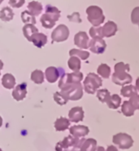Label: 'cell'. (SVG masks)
<instances>
[{
  "label": "cell",
  "instance_id": "cell-37",
  "mask_svg": "<svg viewBox=\"0 0 139 151\" xmlns=\"http://www.w3.org/2000/svg\"><path fill=\"white\" fill-rule=\"evenodd\" d=\"M129 103L132 105V106L136 109H139V94L133 96L129 99Z\"/></svg>",
  "mask_w": 139,
  "mask_h": 151
},
{
  "label": "cell",
  "instance_id": "cell-8",
  "mask_svg": "<svg viewBox=\"0 0 139 151\" xmlns=\"http://www.w3.org/2000/svg\"><path fill=\"white\" fill-rule=\"evenodd\" d=\"M69 36V29L65 25H59L51 33L52 42H61L68 39Z\"/></svg>",
  "mask_w": 139,
  "mask_h": 151
},
{
  "label": "cell",
  "instance_id": "cell-44",
  "mask_svg": "<svg viewBox=\"0 0 139 151\" xmlns=\"http://www.w3.org/2000/svg\"><path fill=\"white\" fill-rule=\"evenodd\" d=\"M2 125H3V119H2V117L0 116V127H2Z\"/></svg>",
  "mask_w": 139,
  "mask_h": 151
},
{
  "label": "cell",
  "instance_id": "cell-38",
  "mask_svg": "<svg viewBox=\"0 0 139 151\" xmlns=\"http://www.w3.org/2000/svg\"><path fill=\"white\" fill-rule=\"evenodd\" d=\"M25 3V0H9V4L11 7L19 8L21 7Z\"/></svg>",
  "mask_w": 139,
  "mask_h": 151
},
{
  "label": "cell",
  "instance_id": "cell-22",
  "mask_svg": "<svg viewBox=\"0 0 139 151\" xmlns=\"http://www.w3.org/2000/svg\"><path fill=\"white\" fill-rule=\"evenodd\" d=\"M14 17V12L11 8L4 7L0 11V19L3 21H10Z\"/></svg>",
  "mask_w": 139,
  "mask_h": 151
},
{
  "label": "cell",
  "instance_id": "cell-31",
  "mask_svg": "<svg viewBox=\"0 0 139 151\" xmlns=\"http://www.w3.org/2000/svg\"><path fill=\"white\" fill-rule=\"evenodd\" d=\"M21 20L24 24H32V25L36 24L35 17L33 14H31L29 11H24L21 13Z\"/></svg>",
  "mask_w": 139,
  "mask_h": 151
},
{
  "label": "cell",
  "instance_id": "cell-4",
  "mask_svg": "<svg viewBox=\"0 0 139 151\" xmlns=\"http://www.w3.org/2000/svg\"><path fill=\"white\" fill-rule=\"evenodd\" d=\"M103 81L98 75L94 73H89L84 81V89L89 94H94L95 91L103 85Z\"/></svg>",
  "mask_w": 139,
  "mask_h": 151
},
{
  "label": "cell",
  "instance_id": "cell-14",
  "mask_svg": "<svg viewBox=\"0 0 139 151\" xmlns=\"http://www.w3.org/2000/svg\"><path fill=\"white\" fill-rule=\"evenodd\" d=\"M102 30H103V37L110 38L115 35L117 31V25L115 22L109 21L102 27Z\"/></svg>",
  "mask_w": 139,
  "mask_h": 151
},
{
  "label": "cell",
  "instance_id": "cell-29",
  "mask_svg": "<svg viewBox=\"0 0 139 151\" xmlns=\"http://www.w3.org/2000/svg\"><path fill=\"white\" fill-rule=\"evenodd\" d=\"M97 72L98 74L100 75L102 78H108L111 74V68L107 64H101L98 67Z\"/></svg>",
  "mask_w": 139,
  "mask_h": 151
},
{
  "label": "cell",
  "instance_id": "cell-11",
  "mask_svg": "<svg viewBox=\"0 0 139 151\" xmlns=\"http://www.w3.org/2000/svg\"><path fill=\"white\" fill-rule=\"evenodd\" d=\"M27 94V83H22L21 84L17 85L12 91V96L13 98L20 101L25 98Z\"/></svg>",
  "mask_w": 139,
  "mask_h": 151
},
{
  "label": "cell",
  "instance_id": "cell-7",
  "mask_svg": "<svg viewBox=\"0 0 139 151\" xmlns=\"http://www.w3.org/2000/svg\"><path fill=\"white\" fill-rule=\"evenodd\" d=\"M82 79H83V74L81 73L80 71L73 72L70 74H63L59 82V88L61 89L67 84L81 83Z\"/></svg>",
  "mask_w": 139,
  "mask_h": 151
},
{
  "label": "cell",
  "instance_id": "cell-32",
  "mask_svg": "<svg viewBox=\"0 0 139 151\" xmlns=\"http://www.w3.org/2000/svg\"><path fill=\"white\" fill-rule=\"evenodd\" d=\"M69 55L71 56H77L81 60H86L90 56V52L86 51H82V50L78 49H71L69 51Z\"/></svg>",
  "mask_w": 139,
  "mask_h": 151
},
{
  "label": "cell",
  "instance_id": "cell-24",
  "mask_svg": "<svg viewBox=\"0 0 139 151\" xmlns=\"http://www.w3.org/2000/svg\"><path fill=\"white\" fill-rule=\"evenodd\" d=\"M120 102H121V98L120 97V96L117 94H114L111 96V97L106 103L108 104V106L110 109H116L120 106Z\"/></svg>",
  "mask_w": 139,
  "mask_h": 151
},
{
  "label": "cell",
  "instance_id": "cell-46",
  "mask_svg": "<svg viewBox=\"0 0 139 151\" xmlns=\"http://www.w3.org/2000/svg\"><path fill=\"white\" fill-rule=\"evenodd\" d=\"M0 151H3V150H2V149H1V148H0Z\"/></svg>",
  "mask_w": 139,
  "mask_h": 151
},
{
  "label": "cell",
  "instance_id": "cell-2",
  "mask_svg": "<svg viewBox=\"0 0 139 151\" xmlns=\"http://www.w3.org/2000/svg\"><path fill=\"white\" fill-rule=\"evenodd\" d=\"M86 139L83 137H74L73 136L66 137L62 141L56 144V151H80L81 147Z\"/></svg>",
  "mask_w": 139,
  "mask_h": 151
},
{
  "label": "cell",
  "instance_id": "cell-34",
  "mask_svg": "<svg viewBox=\"0 0 139 151\" xmlns=\"http://www.w3.org/2000/svg\"><path fill=\"white\" fill-rule=\"evenodd\" d=\"M90 35L93 38V39H95V38H100V39H103V30H102V27H91L90 29Z\"/></svg>",
  "mask_w": 139,
  "mask_h": 151
},
{
  "label": "cell",
  "instance_id": "cell-47",
  "mask_svg": "<svg viewBox=\"0 0 139 151\" xmlns=\"http://www.w3.org/2000/svg\"><path fill=\"white\" fill-rule=\"evenodd\" d=\"M138 25H139V24H138ZM138 27H139V25H138Z\"/></svg>",
  "mask_w": 139,
  "mask_h": 151
},
{
  "label": "cell",
  "instance_id": "cell-17",
  "mask_svg": "<svg viewBox=\"0 0 139 151\" xmlns=\"http://www.w3.org/2000/svg\"><path fill=\"white\" fill-rule=\"evenodd\" d=\"M70 126V120L66 118L60 117L55 122V128L57 132H63L67 130Z\"/></svg>",
  "mask_w": 139,
  "mask_h": 151
},
{
  "label": "cell",
  "instance_id": "cell-25",
  "mask_svg": "<svg viewBox=\"0 0 139 151\" xmlns=\"http://www.w3.org/2000/svg\"><path fill=\"white\" fill-rule=\"evenodd\" d=\"M40 21L42 23V26L46 29H51L52 27L55 26L56 22L54 19H52L46 13H44V14L42 15V17L40 19Z\"/></svg>",
  "mask_w": 139,
  "mask_h": 151
},
{
  "label": "cell",
  "instance_id": "cell-12",
  "mask_svg": "<svg viewBox=\"0 0 139 151\" xmlns=\"http://www.w3.org/2000/svg\"><path fill=\"white\" fill-rule=\"evenodd\" d=\"M68 118L70 122L78 123L82 121L84 119V111L81 107H73L69 110Z\"/></svg>",
  "mask_w": 139,
  "mask_h": 151
},
{
  "label": "cell",
  "instance_id": "cell-41",
  "mask_svg": "<svg viewBox=\"0 0 139 151\" xmlns=\"http://www.w3.org/2000/svg\"><path fill=\"white\" fill-rule=\"evenodd\" d=\"M136 88H137V90L138 91H139V77L137 78V80H136Z\"/></svg>",
  "mask_w": 139,
  "mask_h": 151
},
{
  "label": "cell",
  "instance_id": "cell-6",
  "mask_svg": "<svg viewBox=\"0 0 139 151\" xmlns=\"http://www.w3.org/2000/svg\"><path fill=\"white\" fill-rule=\"evenodd\" d=\"M112 141L121 150H128L133 145V140L131 136L126 133H118L113 136Z\"/></svg>",
  "mask_w": 139,
  "mask_h": 151
},
{
  "label": "cell",
  "instance_id": "cell-33",
  "mask_svg": "<svg viewBox=\"0 0 139 151\" xmlns=\"http://www.w3.org/2000/svg\"><path fill=\"white\" fill-rule=\"evenodd\" d=\"M97 97L101 102L106 103L109 100V98L111 97L110 91H108V89H100V90H98Z\"/></svg>",
  "mask_w": 139,
  "mask_h": 151
},
{
  "label": "cell",
  "instance_id": "cell-18",
  "mask_svg": "<svg viewBox=\"0 0 139 151\" xmlns=\"http://www.w3.org/2000/svg\"><path fill=\"white\" fill-rule=\"evenodd\" d=\"M42 9H43V7H42V4H40L39 2H37V1H32L28 4L29 12L31 14L34 15V17H37L41 14Z\"/></svg>",
  "mask_w": 139,
  "mask_h": 151
},
{
  "label": "cell",
  "instance_id": "cell-3",
  "mask_svg": "<svg viewBox=\"0 0 139 151\" xmlns=\"http://www.w3.org/2000/svg\"><path fill=\"white\" fill-rule=\"evenodd\" d=\"M60 93L68 101H78L83 96V88L81 83H70L65 85L63 88H61Z\"/></svg>",
  "mask_w": 139,
  "mask_h": 151
},
{
  "label": "cell",
  "instance_id": "cell-45",
  "mask_svg": "<svg viewBox=\"0 0 139 151\" xmlns=\"http://www.w3.org/2000/svg\"><path fill=\"white\" fill-rule=\"evenodd\" d=\"M3 1H4V0H0V4H2V3H3Z\"/></svg>",
  "mask_w": 139,
  "mask_h": 151
},
{
  "label": "cell",
  "instance_id": "cell-28",
  "mask_svg": "<svg viewBox=\"0 0 139 151\" xmlns=\"http://www.w3.org/2000/svg\"><path fill=\"white\" fill-rule=\"evenodd\" d=\"M134 111H135V109L133 107L129 101H125L123 102L121 106V112L123 113L124 115L126 117H131L134 114Z\"/></svg>",
  "mask_w": 139,
  "mask_h": 151
},
{
  "label": "cell",
  "instance_id": "cell-40",
  "mask_svg": "<svg viewBox=\"0 0 139 151\" xmlns=\"http://www.w3.org/2000/svg\"><path fill=\"white\" fill-rule=\"evenodd\" d=\"M106 151H118V150H117L116 147H115L114 145H110V146H108Z\"/></svg>",
  "mask_w": 139,
  "mask_h": 151
},
{
  "label": "cell",
  "instance_id": "cell-42",
  "mask_svg": "<svg viewBox=\"0 0 139 151\" xmlns=\"http://www.w3.org/2000/svg\"><path fill=\"white\" fill-rule=\"evenodd\" d=\"M96 151H106L105 150V149L103 146H98V147H97V149H96Z\"/></svg>",
  "mask_w": 139,
  "mask_h": 151
},
{
  "label": "cell",
  "instance_id": "cell-30",
  "mask_svg": "<svg viewBox=\"0 0 139 151\" xmlns=\"http://www.w3.org/2000/svg\"><path fill=\"white\" fill-rule=\"evenodd\" d=\"M31 80L36 84H41L44 82V74L42 70H35L31 74Z\"/></svg>",
  "mask_w": 139,
  "mask_h": 151
},
{
  "label": "cell",
  "instance_id": "cell-16",
  "mask_svg": "<svg viewBox=\"0 0 139 151\" xmlns=\"http://www.w3.org/2000/svg\"><path fill=\"white\" fill-rule=\"evenodd\" d=\"M34 45L36 46L37 47H42L43 46L46 45V43L47 42V37L42 33H35L34 35H33L31 38V41Z\"/></svg>",
  "mask_w": 139,
  "mask_h": 151
},
{
  "label": "cell",
  "instance_id": "cell-35",
  "mask_svg": "<svg viewBox=\"0 0 139 151\" xmlns=\"http://www.w3.org/2000/svg\"><path fill=\"white\" fill-rule=\"evenodd\" d=\"M54 100L59 106L66 105L68 102V100L60 93V91H56L54 93Z\"/></svg>",
  "mask_w": 139,
  "mask_h": 151
},
{
  "label": "cell",
  "instance_id": "cell-26",
  "mask_svg": "<svg viewBox=\"0 0 139 151\" xmlns=\"http://www.w3.org/2000/svg\"><path fill=\"white\" fill-rule=\"evenodd\" d=\"M68 65L70 70L74 72H78L81 70V60L77 56H71L68 61Z\"/></svg>",
  "mask_w": 139,
  "mask_h": 151
},
{
  "label": "cell",
  "instance_id": "cell-36",
  "mask_svg": "<svg viewBox=\"0 0 139 151\" xmlns=\"http://www.w3.org/2000/svg\"><path fill=\"white\" fill-rule=\"evenodd\" d=\"M131 21L133 24H139V7H135L131 13Z\"/></svg>",
  "mask_w": 139,
  "mask_h": 151
},
{
  "label": "cell",
  "instance_id": "cell-43",
  "mask_svg": "<svg viewBox=\"0 0 139 151\" xmlns=\"http://www.w3.org/2000/svg\"><path fill=\"white\" fill-rule=\"evenodd\" d=\"M4 68V63H3V61L0 60V74H1V70Z\"/></svg>",
  "mask_w": 139,
  "mask_h": 151
},
{
  "label": "cell",
  "instance_id": "cell-13",
  "mask_svg": "<svg viewBox=\"0 0 139 151\" xmlns=\"http://www.w3.org/2000/svg\"><path fill=\"white\" fill-rule=\"evenodd\" d=\"M69 132L71 135L74 137H84L89 134L90 130L86 126L77 125V126L71 127L69 128Z\"/></svg>",
  "mask_w": 139,
  "mask_h": 151
},
{
  "label": "cell",
  "instance_id": "cell-39",
  "mask_svg": "<svg viewBox=\"0 0 139 151\" xmlns=\"http://www.w3.org/2000/svg\"><path fill=\"white\" fill-rule=\"evenodd\" d=\"M68 19L70 21H73V22H77V23H81V19L80 17V14L78 12H74L72 15L68 16Z\"/></svg>",
  "mask_w": 139,
  "mask_h": 151
},
{
  "label": "cell",
  "instance_id": "cell-10",
  "mask_svg": "<svg viewBox=\"0 0 139 151\" xmlns=\"http://www.w3.org/2000/svg\"><path fill=\"white\" fill-rule=\"evenodd\" d=\"M89 42H90V39L86 32H78L74 37L75 45L82 49H87L89 47Z\"/></svg>",
  "mask_w": 139,
  "mask_h": 151
},
{
  "label": "cell",
  "instance_id": "cell-20",
  "mask_svg": "<svg viewBox=\"0 0 139 151\" xmlns=\"http://www.w3.org/2000/svg\"><path fill=\"white\" fill-rule=\"evenodd\" d=\"M38 28L34 25H32V24H26L23 27V34H24V37L29 42L31 41L33 35H34L35 33H38Z\"/></svg>",
  "mask_w": 139,
  "mask_h": 151
},
{
  "label": "cell",
  "instance_id": "cell-21",
  "mask_svg": "<svg viewBox=\"0 0 139 151\" xmlns=\"http://www.w3.org/2000/svg\"><path fill=\"white\" fill-rule=\"evenodd\" d=\"M97 149V141L93 138L87 139L81 147L80 151H96Z\"/></svg>",
  "mask_w": 139,
  "mask_h": 151
},
{
  "label": "cell",
  "instance_id": "cell-19",
  "mask_svg": "<svg viewBox=\"0 0 139 151\" xmlns=\"http://www.w3.org/2000/svg\"><path fill=\"white\" fill-rule=\"evenodd\" d=\"M2 84L7 89H12L16 85V78L11 74H5L2 78Z\"/></svg>",
  "mask_w": 139,
  "mask_h": 151
},
{
  "label": "cell",
  "instance_id": "cell-5",
  "mask_svg": "<svg viewBox=\"0 0 139 151\" xmlns=\"http://www.w3.org/2000/svg\"><path fill=\"white\" fill-rule=\"evenodd\" d=\"M87 19L94 27L99 26L103 23L105 17L103 13V10L98 6H90L86 9Z\"/></svg>",
  "mask_w": 139,
  "mask_h": 151
},
{
  "label": "cell",
  "instance_id": "cell-27",
  "mask_svg": "<svg viewBox=\"0 0 139 151\" xmlns=\"http://www.w3.org/2000/svg\"><path fill=\"white\" fill-rule=\"evenodd\" d=\"M45 13L49 15L51 17L54 19L55 21H59V17H60V11L56 7H53L51 5H47L46 7V12Z\"/></svg>",
  "mask_w": 139,
  "mask_h": 151
},
{
  "label": "cell",
  "instance_id": "cell-15",
  "mask_svg": "<svg viewBox=\"0 0 139 151\" xmlns=\"http://www.w3.org/2000/svg\"><path fill=\"white\" fill-rule=\"evenodd\" d=\"M45 75L46 80L48 81L49 83H56V81L58 80V78L60 77V73L57 68L54 66H50L46 70Z\"/></svg>",
  "mask_w": 139,
  "mask_h": 151
},
{
  "label": "cell",
  "instance_id": "cell-23",
  "mask_svg": "<svg viewBox=\"0 0 139 151\" xmlns=\"http://www.w3.org/2000/svg\"><path fill=\"white\" fill-rule=\"evenodd\" d=\"M120 93L125 97H131L133 96L138 94V90L133 85H126L123 86L120 90Z\"/></svg>",
  "mask_w": 139,
  "mask_h": 151
},
{
  "label": "cell",
  "instance_id": "cell-1",
  "mask_svg": "<svg viewBox=\"0 0 139 151\" xmlns=\"http://www.w3.org/2000/svg\"><path fill=\"white\" fill-rule=\"evenodd\" d=\"M129 65L124 62H119L115 65V72L112 74V81L116 85L125 86L132 83L131 75L128 74Z\"/></svg>",
  "mask_w": 139,
  "mask_h": 151
},
{
  "label": "cell",
  "instance_id": "cell-9",
  "mask_svg": "<svg viewBox=\"0 0 139 151\" xmlns=\"http://www.w3.org/2000/svg\"><path fill=\"white\" fill-rule=\"evenodd\" d=\"M106 47H107L106 42L103 39H100V38L92 39L89 42V48L92 52L95 53V54L103 53Z\"/></svg>",
  "mask_w": 139,
  "mask_h": 151
}]
</instances>
